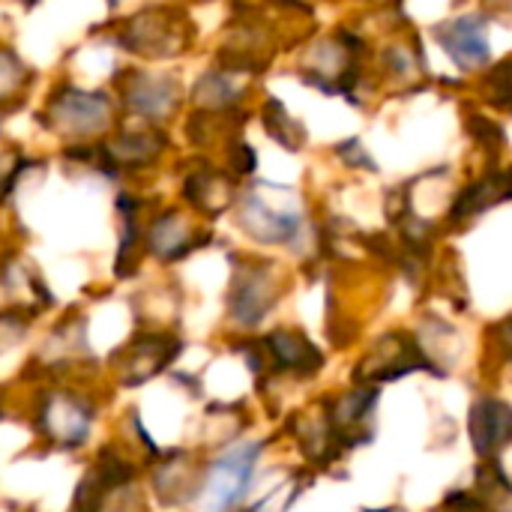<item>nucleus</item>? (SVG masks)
Masks as SVG:
<instances>
[{"label":"nucleus","mask_w":512,"mask_h":512,"mask_svg":"<svg viewBox=\"0 0 512 512\" xmlns=\"http://www.w3.org/2000/svg\"><path fill=\"white\" fill-rule=\"evenodd\" d=\"M261 450L264 444H240L210 465V477L204 483L207 512H231L243 501Z\"/></svg>","instance_id":"obj_1"},{"label":"nucleus","mask_w":512,"mask_h":512,"mask_svg":"<svg viewBox=\"0 0 512 512\" xmlns=\"http://www.w3.org/2000/svg\"><path fill=\"white\" fill-rule=\"evenodd\" d=\"M468 441L480 462L501 459L512 447V405L495 393H483L468 408Z\"/></svg>","instance_id":"obj_2"},{"label":"nucleus","mask_w":512,"mask_h":512,"mask_svg":"<svg viewBox=\"0 0 512 512\" xmlns=\"http://www.w3.org/2000/svg\"><path fill=\"white\" fill-rule=\"evenodd\" d=\"M48 117H51V126H57L63 132L90 135V132H99L108 123L111 105H108L105 93L63 90L48 105Z\"/></svg>","instance_id":"obj_3"},{"label":"nucleus","mask_w":512,"mask_h":512,"mask_svg":"<svg viewBox=\"0 0 512 512\" xmlns=\"http://www.w3.org/2000/svg\"><path fill=\"white\" fill-rule=\"evenodd\" d=\"M261 351L270 357L276 372L294 375V378H315L324 369V354L300 333V330H273L264 342Z\"/></svg>","instance_id":"obj_4"},{"label":"nucleus","mask_w":512,"mask_h":512,"mask_svg":"<svg viewBox=\"0 0 512 512\" xmlns=\"http://www.w3.org/2000/svg\"><path fill=\"white\" fill-rule=\"evenodd\" d=\"M276 300H279V288L273 282V273H267L264 267L246 270V273L237 276L231 300H228L231 318L240 327H258L270 315Z\"/></svg>","instance_id":"obj_5"},{"label":"nucleus","mask_w":512,"mask_h":512,"mask_svg":"<svg viewBox=\"0 0 512 512\" xmlns=\"http://www.w3.org/2000/svg\"><path fill=\"white\" fill-rule=\"evenodd\" d=\"M435 36H438L441 48L453 57V63L462 66V69L486 66L489 57H492L489 36H486V21L480 15H465V18L438 24Z\"/></svg>","instance_id":"obj_6"},{"label":"nucleus","mask_w":512,"mask_h":512,"mask_svg":"<svg viewBox=\"0 0 512 512\" xmlns=\"http://www.w3.org/2000/svg\"><path fill=\"white\" fill-rule=\"evenodd\" d=\"M93 411L75 396H51L39 411V426L45 438L63 447H78L90 435Z\"/></svg>","instance_id":"obj_7"},{"label":"nucleus","mask_w":512,"mask_h":512,"mask_svg":"<svg viewBox=\"0 0 512 512\" xmlns=\"http://www.w3.org/2000/svg\"><path fill=\"white\" fill-rule=\"evenodd\" d=\"M240 225L258 243H288L300 231V216L291 210H273L261 195H246L240 204Z\"/></svg>","instance_id":"obj_8"},{"label":"nucleus","mask_w":512,"mask_h":512,"mask_svg":"<svg viewBox=\"0 0 512 512\" xmlns=\"http://www.w3.org/2000/svg\"><path fill=\"white\" fill-rule=\"evenodd\" d=\"M126 102L144 114V117H165L168 111H174L177 105V81L168 78V75H144V72H135L126 84Z\"/></svg>","instance_id":"obj_9"},{"label":"nucleus","mask_w":512,"mask_h":512,"mask_svg":"<svg viewBox=\"0 0 512 512\" xmlns=\"http://www.w3.org/2000/svg\"><path fill=\"white\" fill-rule=\"evenodd\" d=\"M168 30H171L168 12L156 9V12L138 15V18L126 27L123 42H126V48L144 51V54H153V45H162V54H168V45H165V42H168Z\"/></svg>","instance_id":"obj_10"},{"label":"nucleus","mask_w":512,"mask_h":512,"mask_svg":"<svg viewBox=\"0 0 512 512\" xmlns=\"http://www.w3.org/2000/svg\"><path fill=\"white\" fill-rule=\"evenodd\" d=\"M192 249L189 240V228L177 213L162 216L153 228H150V252L165 258V261H177Z\"/></svg>","instance_id":"obj_11"},{"label":"nucleus","mask_w":512,"mask_h":512,"mask_svg":"<svg viewBox=\"0 0 512 512\" xmlns=\"http://www.w3.org/2000/svg\"><path fill=\"white\" fill-rule=\"evenodd\" d=\"M159 150H162L159 135H123L114 144H108L102 153H105L108 165H144V162L156 159Z\"/></svg>","instance_id":"obj_12"},{"label":"nucleus","mask_w":512,"mask_h":512,"mask_svg":"<svg viewBox=\"0 0 512 512\" xmlns=\"http://www.w3.org/2000/svg\"><path fill=\"white\" fill-rule=\"evenodd\" d=\"M264 123H267V132H270L279 144H285V147H291V150H297V147L303 144V138L291 135V129H294V132H303V129H300V126L285 114V108H282L276 99H270V102H267Z\"/></svg>","instance_id":"obj_13"},{"label":"nucleus","mask_w":512,"mask_h":512,"mask_svg":"<svg viewBox=\"0 0 512 512\" xmlns=\"http://www.w3.org/2000/svg\"><path fill=\"white\" fill-rule=\"evenodd\" d=\"M195 99H198V102H204V105H210V108H222V105L234 102V99H237V93H234V87H231L222 75L210 72V75H204V78L198 81V87H195Z\"/></svg>","instance_id":"obj_14"},{"label":"nucleus","mask_w":512,"mask_h":512,"mask_svg":"<svg viewBox=\"0 0 512 512\" xmlns=\"http://www.w3.org/2000/svg\"><path fill=\"white\" fill-rule=\"evenodd\" d=\"M489 348L501 360V366L512 369V315L501 318L495 327H489Z\"/></svg>","instance_id":"obj_15"},{"label":"nucleus","mask_w":512,"mask_h":512,"mask_svg":"<svg viewBox=\"0 0 512 512\" xmlns=\"http://www.w3.org/2000/svg\"><path fill=\"white\" fill-rule=\"evenodd\" d=\"M21 78H24L21 63L9 51H0V96H9L12 90H18Z\"/></svg>","instance_id":"obj_16"},{"label":"nucleus","mask_w":512,"mask_h":512,"mask_svg":"<svg viewBox=\"0 0 512 512\" xmlns=\"http://www.w3.org/2000/svg\"><path fill=\"white\" fill-rule=\"evenodd\" d=\"M231 162H234V171H240V174H249V171H255V153H252L246 144L234 147V153H231Z\"/></svg>","instance_id":"obj_17"},{"label":"nucleus","mask_w":512,"mask_h":512,"mask_svg":"<svg viewBox=\"0 0 512 512\" xmlns=\"http://www.w3.org/2000/svg\"><path fill=\"white\" fill-rule=\"evenodd\" d=\"M366 512H408V510H402V507H387V510H366Z\"/></svg>","instance_id":"obj_18"},{"label":"nucleus","mask_w":512,"mask_h":512,"mask_svg":"<svg viewBox=\"0 0 512 512\" xmlns=\"http://www.w3.org/2000/svg\"><path fill=\"white\" fill-rule=\"evenodd\" d=\"M111 3H114V0H111Z\"/></svg>","instance_id":"obj_19"}]
</instances>
